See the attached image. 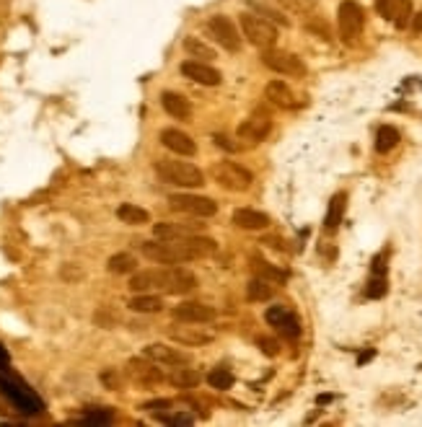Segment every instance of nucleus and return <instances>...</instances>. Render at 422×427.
Instances as JSON below:
<instances>
[{
  "label": "nucleus",
  "instance_id": "b1692460",
  "mask_svg": "<svg viewBox=\"0 0 422 427\" xmlns=\"http://www.w3.org/2000/svg\"><path fill=\"white\" fill-rule=\"evenodd\" d=\"M184 52L189 57H194V60H202V63H210V60H215V57H218V52H215L208 42H202L200 36H186V39H184Z\"/></svg>",
  "mask_w": 422,
  "mask_h": 427
},
{
  "label": "nucleus",
  "instance_id": "c756f323",
  "mask_svg": "<svg viewBox=\"0 0 422 427\" xmlns=\"http://www.w3.org/2000/svg\"><path fill=\"white\" fill-rule=\"evenodd\" d=\"M251 262H254V272H257V278L270 280V283H285V280H288L285 272L278 270V267H272L270 262H265V259H259V256H254Z\"/></svg>",
  "mask_w": 422,
  "mask_h": 427
},
{
  "label": "nucleus",
  "instance_id": "ea45409f",
  "mask_svg": "<svg viewBox=\"0 0 422 427\" xmlns=\"http://www.w3.org/2000/svg\"><path fill=\"white\" fill-rule=\"evenodd\" d=\"M290 3H316V0H290Z\"/></svg>",
  "mask_w": 422,
  "mask_h": 427
},
{
  "label": "nucleus",
  "instance_id": "4be33fe9",
  "mask_svg": "<svg viewBox=\"0 0 422 427\" xmlns=\"http://www.w3.org/2000/svg\"><path fill=\"white\" fill-rule=\"evenodd\" d=\"M127 306L135 313H161L164 311V298L158 292H135Z\"/></svg>",
  "mask_w": 422,
  "mask_h": 427
},
{
  "label": "nucleus",
  "instance_id": "1a4fd4ad",
  "mask_svg": "<svg viewBox=\"0 0 422 427\" xmlns=\"http://www.w3.org/2000/svg\"><path fill=\"white\" fill-rule=\"evenodd\" d=\"M262 65L280 73V75H290V78H303L306 75V63L301 57L285 50H275V47L262 50Z\"/></svg>",
  "mask_w": 422,
  "mask_h": 427
},
{
  "label": "nucleus",
  "instance_id": "c9c22d12",
  "mask_svg": "<svg viewBox=\"0 0 422 427\" xmlns=\"http://www.w3.org/2000/svg\"><path fill=\"white\" fill-rule=\"evenodd\" d=\"M101 381H104V386H107V389H120L122 386V378L117 376L115 370H104V373H101Z\"/></svg>",
  "mask_w": 422,
  "mask_h": 427
},
{
  "label": "nucleus",
  "instance_id": "7c9ffc66",
  "mask_svg": "<svg viewBox=\"0 0 422 427\" xmlns=\"http://www.w3.org/2000/svg\"><path fill=\"white\" fill-rule=\"evenodd\" d=\"M233 373H231L228 368H213L208 373V384L213 386V389H218V391H228V389H233Z\"/></svg>",
  "mask_w": 422,
  "mask_h": 427
},
{
  "label": "nucleus",
  "instance_id": "f257e3e1",
  "mask_svg": "<svg viewBox=\"0 0 422 427\" xmlns=\"http://www.w3.org/2000/svg\"><path fill=\"white\" fill-rule=\"evenodd\" d=\"M197 288V278L192 272L172 264V267H153V270H135L130 278L132 292H166V295H186Z\"/></svg>",
  "mask_w": 422,
  "mask_h": 427
},
{
  "label": "nucleus",
  "instance_id": "58836bf2",
  "mask_svg": "<svg viewBox=\"0 0 422 427\" xmlns=\"http://www.w3.org/2000/svg\"><path fill=\"white\" fill-rule=\"evenodd\" d=\"M213 140H215V145H218V148H226V150H236L238 148L236 142H228V137H226V135H215Z\"/></svg>",
  "mask_w": 422,
  "mask_h": 427
},
{
  "label": "nucleus",
  "instance_id": "393cba45",
  "mask_svg": "<svg viewBox=\"0 0 422 427\" xmlns=\"http://www.w3.org/2000/svg\"><path fill=\"white\" fill-rule=\"evenodd\" d=\"M107 270L112 275H132L137 270V256L130 254V251H120V254L109 256Z\"/></svg>",
  "mask_w": 422,
  "mask_h": 427
},
{
  "label": "nucleus",
  "instance_id": "4468645a",
  "mask_svg": "<svg viewBox=\"0 0 422 427\" xmlns=\"http://www.w3.org/2000/svg\"><path fill=\"white\" fill-rule=\"evenodd\" d=\"M181 75L184 78H189L192 83H200V85H221L223 83V75H221V70H215L213 65H208V63H202V60H184L181 63Z\"/></svg>",
  "mask_w": 422,
  "mask_h": 427
},
{
  "label": "nucleus",
  "instance_id": "f03ea898",
  "mask_svg": "<svg viewBox=\"0 0 422 427\" xmlns=\"http://www.w3.org/2000/svg\"><path fill=\"white\" fill-rule=\"evenodd\" d=\"M156 174L164 184L181 186V189H197V186L205 184V174H202L200 166L186 164V161H174V158H164V161H156Z\"/></svg>",
  "mask_w": 422,
  "mask_h": 427
},
{
  "label": "nucleus",
  "instance_id": "2f4dec72",
  "mask_svg": "<svg viewBox=\"0 0 422 427\" xmlns=\"http://www.w3.org/2000/svg\"><path fill=\"white\" fill-rule=\"evenodd\" d=\"M342 213H344V194H337V197L332 199L329 215H327V226H329V228L339 226V221H342Z\"/></svg>",
  "mask_w": 422,
  "mask_h": 427
},
{
  "label": "nucleus",
  "instance_id": "473e14b6",
  "mask_svg": "<svg viewBox=\"0 0 422 427\" xmlns=\"http://www.w3.org/2000/svg\"><path fill=\"white\" fill-rule=\"evenodd\" d=\"M93 321H96V324H99L101 329H112V327L117 324V321H120V316H117V313L112 311L109 306H101L99 311L93 313Z\"/></svg>",
  "mask_w": 422,
  "mask_h": 427
},
{
  "label": "nucleus",
  "instance_id": "7ed1b4c3",
  "mask_svg": "<svg viewBox=\"0 0 422 427\" xmlns=\"http://www.w3.org/2000/svg\"><path fill=\"white\" fill-rule=\"evenodd\" d=\"M140 251H143L145 259H151L156 264H184L197 259L194 251L189 249L186 238H176V241H164V238H156V241H143L140 243Z\"/></svg>",
  "mask_w": 422,
  "mask_h": 427
},
{
  "label": "nucleus",
  "instance_id": "a211bd4d",
  "mask_svg": "<svg viewBox=\"0 0 422 427\" xmlns=\"http://www.w3.org/2000/svg\"><path fill=\"white\" fill-rule=\"evenodd\" d=\"M202 223H156L153 226V236L164 238V241H176V238H186L192 233H202Z\"/></svg>",
  "mask_w": 422,
  "mask_h": 427
},
{
  "label": "nucleus",
  "instance_id": "6e6552de",
  "mask_svg": "<svg viewBox=\"0 0 422 427\" xmlns=\"http://www.w3.org/2000/svg\"><path fill=\"white\" fill-rule=\"evenodd\" d=\"M169 207L174 213H184L192 215V218H213L218 213V202L213 197H205V194H189L179 192L169 197Z\"/></svg>",
  "mask_w": 422,
  "mask_h": 427
},
{
  "label": "nucleus",
  "instance_id": "423d86ee",
  "mask_svg": "<svg viewBox=\"0 0 422 427\" xmlns=\"http://www.w3.org/2000/svg\"><path fill=\"white\" fill-rule=\"evenodd\" d=\"M169 337L176 344H184V347H205V344L215 342L218 329L210 327V324H202V321H179L176 327L169 329Z\"/></svg>",
  "mask_w": 422,
  "mask_h": 427
},
{
  "label": "nucleus",
  "instance_id": "ddd939ff",
  "mask_svg": "<svg viewBox=\"0 0 422 427\" xmlns=\"http://www.w3.org/2000/svg\"><path fill=\"white\" fill-rule=\"evenodd\" d=\"M143 355L153 363L164 365V368H179V365L189 363V355H186L184 349L179 347H172V344H166V342H151L148 347L143 349Z\"/></svg>",
  "mask_w": 422,
  "mask_h": 427
},
{
  "label": "nucleus",
  "instance_id": "2eb2a0df",
  "mask_svg": "<svg viewBox=\"0 0 422 427\" xmlns=\"http://www.w3.org/2000/svg\"><path fill=\"white\" fill-rule=\"evenodd\" d=\"M172 316L176 321H202V324H213L218 319V311L208 303H200V300H186V303H179L174 306Z\"/></svg>",
  "mask_w": 422,
  "mask_h": 427
},
{
  "label": "nucleus",
  "instance_id": "a878e982",
  "mask_svg": "<svg viewBox=\"0 0 422 427\" xmlns=\"http://www.w3.org/2000/svg\"><path fill=\"white\" fill-rule=\"evenodd\" d=\"M409 19H412V0H391L386 21H394L396 28H404L409 23Z\"/></svg>",
  "mask_w": 422,
  "mask_h": 427
},
{
  "label": "nucleus",
  "instance_id": "6ab92c4d",
  "mask_svg": "<svg viewBox=\"0 0 422 427\" xmlns=\"http://www.w3.org/2000/svg\"><path fill=\"white\" fill-rule=\"evenodd\" d=\"M161 107H164V112L169 114V117H174V120H179V122L192 120V104H189L186 96H181V93L176 91L161 93Z\"/></svg>",
  "mask_w": 422,
  "mask_h": 427
},
{
  "label": "nucleus",
  "instance_id": "0eeeda50",
  "mask_svg": "<svg viewBox=\"0 0 422 427\" xmlns=\"http://www.w3.org/2000/svg\"><path fill=\"white\" fill-rule=\"evenodd\" d=\"M125 376H127L130 384H135L137 389H145V391H153L158 386L164 384L166 376L164 370L158 368V363L148 360V357H132L127 360V368H125Z\"/></svg>",
  "mask_w": 422,
  "mask_h": 427
},
{
  "label": "nucleus",
  "instance_id": "72a5a7b5",
  "mask_svg": "<svg viewBox=\"0 0 422 427\" xmlns=\"http://www.w3.org/2000/svg\"><path fill=\"white\" fill-rule=\"evenodd\" d=\"M83 275H86V272L73 262H65L63 267H60V278H63L65 283H78V280H83Z\"/></svg>",
  "mask_w": 422,
  "mask_h": 427
},
{
  "label": "nucleus",
  "instance_id": "e433bc0d",
  "mask_svg": "<svg viewBox=\"0 0 422 427\" xmlns=\"http://www.w3.org/2000/svg\"><path fill=\"white\" fill-rule=\"evenodd\" d=\"M384 292H386V288H384V280H373L371 288H368V295H371V298H381Z\"/></svg>",
  "mask_w": 422,
  "mask_h": 427
},
{
  "label": "nucleus",
  "instance_id": "c85d7f7f",
  "mask_svg": "<svg viewBox=\"0 0 422 427\" xmlns=\"http://www.w3.org/2000/svg\"><path fill=\"white\" fill-rule=\"evenodd\" d=\"M396 145H399V130H394L391 125L379 127V132H376V150H379V153H389V150H394Z\"/></svg>",
  "mask_w": 422,
  "mask_h": 427
},
{
  "label": "nucleus",
  "instance_id": "f8f14e48",
  "mask_svg": "<svg viewBox=\"0 0 422 427\" xmlns=\"http://www.w3.org/2000/svg\"><path fill=\"white\" fill-rule=\"evenodd\" d=\"M265 319L270 327H275L280 334L288 337V339H298V337H301V321H298V316H295L290 308L270 306L265 313Z\"/></svg>",
  "mask_w": 422,
  "mask_h": 427
},
{
  "label": "nucleus",
  "instance_id": "f704fd0d",
  "mask_svg": "<svg viewBox=\"0 0 422 427\" xmlns=\"http://www.w3.org/2000/svg\"><path fill=\"white\" fill-rule=\"evenodd\" d=\"M257 347H259V352H265L267 357L280 355V342L272 339V337H257Z\"/></svg>",
  "mask_w": 422,
  "mask_h": 427
},
{
  "label": "nucleus",
  "instance_id": "5701e85b",
  "mask_svg": "<svg viewBox=\"0 0 422 427\" xmlns=\"http://www.w3.org/2000/svg\"><path fill=\"white\" fill-rule=\"evenodd\" d=\"M117 218H120L125 226H145V223H151V213L145 210V207L135 205V202H122L117 207Z\"/></svg>",
  "mask_w": 422,
  "mask_h": 427
},
{
  "label": "nucleus",
  "instance_id": "bb28decb",
  "mask_svg": "<svg viewBox=\"0 0 422 427\" xmlns=\"http://www.w3.org/2000/svg\"><path fill=\"white\" fill-rule=\"evenodd\" d=\"M200 381H202L200 373L192 368H184V365H179V368L169 376V384H172L174 389H194V386H200Z\"/></svg>",
  "mask_w": 422,
  "mask_h": 427
},
{
  "label": "nucleus",
  "instance_id": "cd10ccee",
  "mask_svg": "<svg viewBox=\"0 0 422 427\" xmlns=\"http://www.w3.org/2000/svg\"><path fill=\"white\" fill-rule=\"evenodd\" d=\"M272 295H275V290H272V283H270V280L254 278L249 285H246V298L254 300V303H262V300H270Z\"/></svg>",
  "mask_w": 422,
  "mask_h": 427
},
{
  "label": "nucleus",
  "instance_id": "9d476101",
  "mask_svg": "<svg viewBox=\"0 0 422 427\" xmlns=\"http://www.w3.org/2000/svg\"><path fill=\"white\" fill-rule=\"evenodd\" d=\"M208 31H210V36H213L215 42L221 44L226 52H231V55L241 52V31H238V26L231 21L228 16H223V14L210 16Z\"/></svg>",
  "mask_w": 422,
  "mask_h": 427
},
{
  "label": "nucleus",
  "instance_id": "9b49d317",
  "mask_svg": "<svg viewBox=\"0 0 422 427\" xmlns=\"http://www.w3.org/2000/svg\"><path fill=\"white\" fill-rule=\"evenodd\" d=\"M337 23H339V36H342V42L352 44L363 34V26H365V14L363 8L355 3V0H344L339 11H337Z\"/></svg>",
  "mask_w": 422,
  "mask_h": 427
},
{
  "label": "nucleus",
  "instance_id": "f3484780",
  "mask_svg": "<svg viewBox=\"0 0 422 427\" xmlns=\"http://www.w3.org/2000/svg\"><path fill=\"white\" fill-rule=\"evenodd\" d=\"M270 130H272L270 117H265V114H254V117H249V120H243L241 125H238L236 135H238V140L262 142L267 135H270Z\"/></svg>",
  "mask_w": 422,
  "mask_h": 427
},
{
  "label": "nucleus",
  "instance_id": "20e7f679",
  "mask_svg": "<svg viewBox=\"0 0 422 427\" xmlns=\"http://www.w3.org/2000/svg\"><path fill=\"white\" fill-rule=\"evenodd\" d=\"M210 176L218 186L228 189V192H246L254 181V174L249 169H243L241 164L233 161H218L210 166Z\"/></svg>",
  "mask_w": 422,
  "mask_h": 427
},
{
  "label": "nucleus",
  "instance_id": "412c9836",
  "mask_svg": "<svg viewBox=\"0 0 422 427\" xmlns=\"http://www.w3.org/2000/svg\"><path fill=\"white\" fill-rule=\"evenodd\" d=\"M265 96L270 104H275V107L280 109H293L295 107V96L293 91H290V85L285 83V80H270L265 88Z\"/></svg>",
  "mask_w": 422,
  "mask_h": 427
},
{
  "label": "nucleus",
  "instance_id": "4c0bfd02",
  "mask_svg": "<svg viewBox=\"0 0 422 427\" xmlns=\"http://www.w3.org/2000/svg\"><path fill=\"white\" fill-rule=\"evenodd\" d=\"M409 28H412V34H422V11L420 14H412V19H409Z\"/></svg>",
  "mask_w": 422,
  "mask_h": 427
},
{
  "label": "nucleus",
  "instance_id": "dca6fc26",
  "mask_svg": "<svg viewBox=\"0 0 422 427\" xmlns=\"http://www.w3.org/2000/svg\"><path fill=\"white\" fill-rule=\"evenodd\" d=\"M161 142H164L166 150H172V153H176V156L189 158V156H194V153H197V142L186 135V132H181L179 127L161 130Z\"/></svg>",
  "mask_w": 422,
  "mask_h": 427
},
{
  "label": "nucleus",
  "instance_id": "aec40b11",
  "mask_svg": "<svg viewBox=\"0 0 422 427\" xmlns=\"http://www.w3.org/2000/svg\"><path fill=\"white\" fill-rule=\"evenodd\" d=\"M231 223L236 228H243V231H265L270 226V215L262 213V210H251V207H238Z\"/></svg>",
  "mask_w": 422,
  "mask_h": 427
},
{
  "label": "nucleus",
  "instance_id": "39448f33",
  "mask_svg": "<svg viewBox=\"0 0 422 427\" xmlns=\"http://www.w3.org/2000/svg\"><path fill=\"white\" fill-rule=\"evenodd\" d=\"M238 23H241V34L246 36V42L259 47V50L275 47V42H278V28H275V23H272L270 19H265V16L241 14Z\"/></svg>",
  "mask_w": 422,
  "mask_h": 427
}]
</instances>
